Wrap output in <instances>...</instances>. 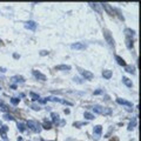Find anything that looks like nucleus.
I'll use <instances>...</instances> for the list:
<instances>
[{
    "label": "nucleus",
    "instance_id": "obj_29",
    "mask_svg": "<svg viewBox=\"0 0 141 141\" xmlns=\"http://www.w3.org/2000/svg\"><path fill=\"white\" fill-rule=\"evenodd\" d=\"M7 131H8V127H7V126H1V128H0V134H6Z\"/></svg>",
    "mask_w": 141,
    "mask_h": 141
},
{
    "label": "nucleus",
    "instance_id": "obj_31",
    "mask_svg": "<svg viewBox=\"0 0 141 141\" xmlns=\"http://www.w3.org/2000/svg\"><path fill=\"white\" fill-rule=\"evenodd\" d=\"M31 107L33 108L34 111H40V109H41L40 106H39V105H37V103H32V105H31Z\"/></svg>",
    "mask_w": 141,
    "mask_h": 141
},
{
    "label": "nucleus",
    "instance_id": "obj_34",
    "mask_svg": "<svg viewBox=\"0 0 141 141\" xmlns=\"http://www.w3.org/2000/svg\"><path fill=\"white\" fill-rule=\"evenodd\" d=\"M101 93H102V91H101V89H98V91L94 92V95H98V94H101Z\"/></svg>",
    "mask_w": 141,
    "mask_h": 141
},
{
    "label": "nucleus",
    "instance_id": "obj_33",
    "mask_svg": "<svg viewBox=\"0 0 141 141\" xmlns=\"http://www.w3.org/2000/svg\"><path fill=\"white\" fill-rule=\"evenodd\" d=\"M47 54H48L47 51H41V52H40V55H42V56H44V55H47Z\"/></svg>",
    "mask_w": 141,
    "mask_h": 141
},
{
    "label": "nucleus",
    "instance_id": "obj_17",
    "mask_svg": "<svg viewBox=\"0 0 141 141\" xmlns=\"http://www.w3.org/2000/svg\"><path fill=\"white\" fill-rule=\"evenodd\" d=\"M89 5H91V6H92V8H93V9H95L96 12H99V13L101 12V11H100L101 4H96V2H95V4H89Z\"/></svg>",
    "mask_w": 141,
    "mask_h": 141
},
{
    "label": "nucleus",
    "instance_id": "obj_36",
    "mask_svg": "<svg viewBox=\"0 0 141 141\" xmlns=\"http://www.w3.org/2000/svg\"><path fill=\"white\" fill-rule=\"evenodd\" d=\"M14 58H15V59H18V58H20V55H18V54H14Z\"/></svg>",
    "mask_w": 141,
    "mask_h": 141
},
{
    "label": "nucleus",
    "instance_id": "obj_37",
    "mask_svg": "<svg viewBox=\"0 0 141 141\" xmlns=\"http://www.w3.org/2000/svg\"><path fill=\"white\" fill-rule=\"evenodd\" d=\"M65 113H66V114H69V109H65Z\"/></svg>",
    "mask_w": 141,
    "mask_h": 141
},
{
    "label": "nucleus",
    "instance_id": "obj_32",
    "mask_svg": "<svg viewBox=\"0 0 141 141\" xmlns=\"http://www.w3.org/2000/svg\"><path fill=\"white\" fill-rule=\"evenodd\" d=\"M73 81H74V82H78V84H82V80H81L80 78H78V76H74Z\"/></svg>",
    "mask_w": 141,
    "mask_h": 141
},
{
    "label": "nucleus",
    "instance_id": "obj_35",
    "mask_svg": "<svg viewBox=\"0 0 141 141\" xmlns=\"http://www.w3.org/2000/svg\"><path fill=\"white\" fill-rule=\"evenodd\" d=\"M0 71L4 73V72H6V68H4V67H0Z\"/></svg>",
    "mask_w": 141,
    "mask_h": 141
},
{
    "label": "nucleus",
    "instance_id": "obj_9",
    "mask_svg": "<svg viewBox=\"0 0 141 141\" xmlns=\"http://www.w3.org/2000/svg\"><path fill=\"white\" fill-rule=\"evenodd\" d=\"M102 76H103L105 79L109 80V79L113 76V72H112V71H109V69H106V71H103V72H102Z\"/></svg>",
    "mask_w": 141,
    "mask_h": 141
},
{
    "label": "nucleus",
    "instance_id": "obj_38",
    "mask_svg": "<svg viewBox=\"0 0 141 141\" xmlns=\"http://www.w3.org/2000/svg\"><path fill=\"white\" fill-rule=\"evenodd\" d=\"M0 42H1V40H0Z\"/></svg>",
    "mask_w": 141,
    "mask_h": 141
},
{
    "label": "nucleus",
    "instance_id": "obj_28",
    "mask_svg": "<svg viewBox=\"0 0 141 141\" xmlns=\"http://www.w3.org/2000/svg\"><path fill=\"white\" fill-rule=\"evenodd\" d=\"M29 95H31V98H32L33 100H39V99H40V96H39L38 94L33 93V92H31V93H29Z\"/></svg>",
    "mask_w": 141,
    "mask_h": 141
},
{
    "label": "nucleus",
    "instance_id": "obj_15",
    "mask_svg": "<svg viewBox=\"0 0 141 141\" xmlns=\"http://www.w3.org/2000/svg\"><path fill=\"white\" fill-rule=\"evenodd\" d=\"M115 60H116V62H118L120 66H123V67L126 66V62H125V60H123L121 56H119V55H115Z\"/></svg>",
    "mask_w": 141,
    "mask_h": 141
},
{
    "label": "nucleus",
    "instance_id": "obj_7",
    "mask_svg": "<svg viewBox=\"0 0 141 141\" xmlns=\"http://www.w3.org/2000/svg\"><path fill=\"white\" fill-rule=\"evenodd\" d=\"M71 47H72L73 49H79V51H81V49H85V48H86V45L82 44V42H75V44H72Z\"/></svg>",
    "mask_w": 141,
    "mask_h": 141
},
{
    "label": "nucleus",
    "instance_id": "obj_12",
    "mask_svg": "<svg viewBox=\"0 0 141 141\" xmlns=\"http://www.w3.org/2000/svg\"><path fill=\"white\" fill-rule=\"evenodd\" d=\"M55 69H58V71H69L71 66H68V65H59V66H55Z\"/></svg>",
    "mask_w": 141,
    "mask_h": 141
},
{
    "label": "nucleus",
    "instance_id": "obj_22",
    "mask_svg": "<svg viewBox=\"0 0 141 141\" xmlns=\"http://www.w3.org/2000/svg\"><path fill=\"white\" fill-rule=\"evenodd\" d=\"M19 102H20V99H19V98H12V99H11V103L14 105V106H17Z\"/></svg>",
    "mask_w": 141,
    "mask_h": 141
},
{
    "label": "nucleus",
    "instance_id": "obj_30",
    "mask_svg": "<svg viewBox=\"0 0 141 141\" xmlns=\"http://www.w3.org/2000/svg\"><path fill=\"white\" fill-rule=\"evenodd\" d=\"M85 125H86V122H74L73 123V126L76 128H80L81 126H85Z\"/></svg>",
    "mask_w": 141,
    "mask_h": 141
},
{
    "label": "nucleus",
    "instance_id": "obj_23",
    "mask_svg": "<svg viewBox=\"0 0 141 141\" xmlns=\"http://www.w3.org/2000/svg\"><path fill=\"white\" fill-rule=\"evenodd\" d=\"M42 127L45 128V129H49V128H52V122H47V121H45L44 122V125H42Z\"/></svg>",
    "mask_w": 141,
    "mask_h": 141
},
{
    "label": "nucleus",
    "instance_id": "obj_8",
    "mask_svg": "<svg viewBox=\"0 0 141 141\" xmlns=\"http://www.w3.org/2000/svg\"><path fill=\"white\" fill-rule=\"evenodd\" d=\"M116 102L120 103V105H125V106H127V107H133V103H132V102H129V101H127V100H123V99H121V98L116 99Z\"/></svg>",
    "mask_w": 141,
    "mask_h": 141
},
{
    "label": "nucleus",
    "instance_id": "obj_16",
    "mask_svg": "<svg viewBox=\"0 0 141 141\" xmlns=\"http://www.w3.org/2000/svg\"><path fill=\"white\" fill-rule=\"evenodd\" d=\"M12 81H14V82H24L25 79L20 75H14V76H12Z\"/></svg>",
    "mask_w": 141,
    "mask_h": 141
},
{
    "label": "nucleus",
    "instance_id": "obj_1",
    "mask_svg": "<svg viewBox=\"0 0 141 141\" xmlns=\"http://www.w3.org/2000/svg\"><path fill=\"white\" fill-rule=\"evenodd\" d=\"M27 127L29 129H32V131H34V132H38V133L41 131V126L37 121H32V120L27 121Z\"/></svg>",
    "mask_w": 141,
    "mask_h": 141
},
{
    "label": "nucleus",
    "instance_id": "obj_25",
    "mask_svg": "<svg viewBox=\"0 0 141 141\" xmlns=\"http://www.w3.org/2000/svg\"><path fill=\"white\" fill-rule=\"evenodd\" d=\"M125 69H126V72H128V73H134V67H132V66H128V65H126L125 66Z\"/></svg>",
    "mask_w": 141,
    "mask_h": 141
},
{
    "label": "nucleus",
    "instance_id": "obj_24",
    "mask_svg": "<svg viewBox=\"0 0 141 141\" xmlns=\"http://www.w3.org/2000/svg\"><path fill=\"white\" fill-rule=\"evenodd\" d=\"M17 126H18V129H19L20 132H25V125H24L22 122H18Z\"/></svg>",
    "mask_w": 141,
    "mask_h": 141
},
{
    "label": "nucleus",
    "instance_id": "obj_5",
    "mask_svg": "<svg viewBox=\"0 0 141 141\" xmlns=\"http://www.w3.org/2000/svg\"><path fill=\"white\" fill-rule=\"evenodd\" d=\"M32 74H33L38 80H41V81H46L47 80L46 75H45V74H42V73H40L39 71H35V69H34L33 72H32Z\"/></svg>",
    "mask_w": 141,
    "mask_h": 141
},
{
    "label": "nucleus",
    "instance_id": "obj_3",
    "mask_svg": "<svg viewBox=\"0 0 141 141\" xmlns=\"http://www.w3.org/2000/svg\"><path fill=\"white\" fill-rule=\"evenodd\" d=\"M103 35H105V39H106V41H107L108 44H109L111 46H114V39L112 38V35H111V33H109V31L103 29Z\"/></svg>",
    "mask_w": 141,
    "mask_h": 141
},
{
    "label": "nucleus",
    "instance_id": "obj_4",
    "mask_svg": "<svg viewBox=\"0 0 141 141\" xmlns=\"http://www.w3.org/2000/svg\"><path fill=\"white\" fill-rule=\"evenodd\" d=\"M101 133H102V127H101L100 125H96V126H94L93 128V134L95 136V140H98L99 138H100Z\"/></svg>",
    "mask_w": 141,
    "mask_h": 141
},
{
    "label": "nucleus",
    "instance_id": "obj_27",
    "mask_svg": "<svg viewBox=\"0 0 141 141\" xmlns=\"http://www.w3.org/2000/svg\"><path fill=\"white\" fill-rule=\"evenodd\" d=\"M51 116H52V119H53L54 122H58V121H59V114H56V113H51Z\"/></svg>",
    "mask_w": 141,
    "mask_h": 141
},
{
    "label": "nucleus",
    "instance_id": "obj_11",
    "mask_svg": "<svg viewBox=\"0 0 141 141\" xmlns=\"http://www.w3.org/2000/svg\"><path fill=\"white\" fill-rule=\"evenodd\" d=\"M122 82L127 86V87H133V82H132V80H129L128 78H126V76H122Z\"/></svg>",
    "mask_w": 141,
    "mask_h": 141
},
{
    "label": "nucleus",
    "instance_id": "obj_20",
    "mask_svg": "<svg viewBox=\"0 0 141 141\" xmlns=\"http://www.w3.org/2000/svg\"><path fill=\"white\" fill-rule=\"evenodd\" d=\"M4 119H5V120L13 121L14 120V116L12 114H9V113H5V114H4Z\"/></svg>",
    "mask_w": 141,
    "mask_h": 141
},
{
    "label": "nucleus",
    "instance_id": "obj_18",
    "mask_svg": "<svg viewBox=\"0 0 141 141\" xmlns=\"http://www.w3.org/2000/svg\"><path fill=\"white\" fill-rule=\"evenodd\" d=\"M84 116H85V119H87V120H93L94 119V114L89 113V112H85V113H84Z\"/></svg>",
    "mask_w": 141,
    "mask_h": 141
},
{
    "label": "nucleus",
    "instance_id": "obj_2",
    "mask_svg": "<svg viewBox=\"0 0 141 141\" xmlns=\"http://www.w3.org/2000/svg\"><path fill=\"white\" fill-rule=\"evenodd\" d=\"M79 72H80V74L82 75V78H84L85 80H92V79L94 78V74L92 73V72H89V71L79 68Z\"/></svg>",
    "mask_w": 141,
    "mask_h": 141
},
{
    "label": "nucleus",
    "instance_id": "obj_39",
    "mask_svg": "<svg viewBox=\"0 0 141 141\" xmlns=\"http://www.w3.org/2000/svg\"><path fill=\"white\" fill-rule=\"evenodd\" d=\"M0 89H1V88H0Z\"/></svg>",
    "mask_w": 141,
    "mask_h": 141
},
{
    "label": "nucleus",
    "instance_id": "obj_13",
    "mask_svg": "<svg viewBox=\"0 0 141 141\" xmlns=\"http://www.w3.org/2000/svg\"><path fill=\"white\" fill-rule=\"evenodd\" d=\"M93 112L96 113V114H101V113H102V106H100V105H94Z\"/></svg>",
    "mask_w": 141,
    "mask_h": 141
},
{
    "label": "nucleus",
    "instance_id": "obj_14",
    "mask_svg": "<svg viewBox=\"0 0 141 141\" xmlns=\"http://www.w3.org/2000/svg\"><path fill=\"white\" fill-rule=\"evenodd\" d=\"M112 108H108V107H102V113L101 115H111L112 114Z\"/></svg>",
    "mask_w": 141,
    "mask_h": 141
},
{
    "label": "nucleus",
    "instance_id": "obj_19",
    "mask_svg": "<svg viewBox=\"0 0 141 141\" xmlns=\"http://www.w3.org/2000/svg\"><path fill=\"white\" fill-rule=\"evenodd\" d=\"M125 33L128 35V38H132V37L135 34V32L133 29H131V28H126V29H125Z\"/></svg>",
    "mask_w": 141,
    "mask_h": 141
},
{
    "label": "nucleus",
    "instance_id": "obj_10",
    "mask_svg": "<svg viewBox=\"0 0 141 141\" xmlns=\"http://www.w3.org/2000/svg\"><path fill=\"white\" fill-rule=\"evenodd\" d=\"M101 6L107 11L108 14H111V15H113V14H114V11H113V8H112V7L109 6V4H101Z\"/></svg>",
    "mask_w": 141,
    "mask_h": 141
},
{
    "label": "nucleus",
    "instance_id": "obj_26",
    "mask_svg": "<svg viewBox=\"0 0 141 141\" xmlns=\"http://www.w3.org/2000/svg\"><path fill=\"white\" fill-rule=\"evenodd\" d=\"M126 42H127V47L129 48V49H131V48L133 47V40H132V38H127Z\"/></svg>",
    "mask_w": 141,
    "mask_h": 141
},
{
    "label": "nucleus",
    "instance_id": "obj_6",
    "mask_svg": "<svg viewBox=\"0 0 141 141\" xmlns=\"http://www.w3.org/2000/svg\"><path fill=\"white\" fill-rule=\"evenodd\" d=\"M25 27H26L27 29H31V31H35V28H37V22L33 20H29L27 21L26 24H25Z\"/></svg>",
    "mask_w": 141,
    "mask_h": 141
},
{
    "label": "nucleus",
    "instance_id": "obj_21",
    "mask_svg": "<svg viewBox=\"0 0 141 141\" xmlns=\"http://www.w3.org/2000/svg\"><path fill=\"white\" fill-rule=\"evenodd\" d=\"M135 125H136V119H134V120L132 121L129 125H128V131H132V129H134Z\"/></svg>",
    "mask_w": 141,
    "mask_h": 141
}]
</instances>
